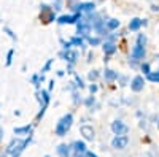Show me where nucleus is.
<instances>
[{
	"mask_svg": "<svg viewBox=\"0 0 159 157\" xmlns=\"http://www.w3.org/2000/svg\"><path fill=\"white\" fill-rule=\"evenodd\" d=\"M72 124H73V116H72L70 113H69V114H65L62 119L59 121V124L56 125V133H57L59 137H64V135L70 130Z\"/></svg>",
	"mask_w": 159,
	"mask_h": 157,
	"instance_id": "f257e3e1",
	"label": "nucleus"
},
{
	"mask_svg": "<svg viewBox=\"0 0 159 157\" xmlns=\"http://www.w3.org/2000/svg\"><path fill=\"white\" fill-rule=\"evenodd\" d=\"M127 145H129V138L126 135H116L111 140V146L115 149H124V148H127Z\"/></svg>",
	"mask_w": 159,
	"mask_h": 157,
	"instance_id": "f03ea898",
	"label": "nucleus"
},
{
	"mask_svg": "<svg viewBox=\"0 0 159 157\" xmlns=\"http://www.w3.org/2000/svg\"><path fill=\"white\" fill-rule=\"evenodd\" d=\"M111 130L115 135H126L129 132V127L123 121H115V122H111Z\"/></svg>",
	"mask_w": 159,
	"mask_h": 157,
	"instance_id": "7ed1b4c3",
	"label": "nucleus"
},
{
	"mask_svg": "<svg viewBox=\"0 0 159 157\" xmlns=\"http://www.w3.org/2000/svg\"><path fill=\"white\" fill-rule=\"evenodd\" d=\"M76 13H81V11H86V13H92L96 10V3L94 2H80V3H76L75 5V8H73Z\"/></svg>",
	"mask_w": 159,
	"mask_h": 157,
	"instance_id": "20e7f679",
	"label": "nucleus"
},
{
	"mask_svg": "<svg viewBox=\"0 0 159 157\" xmlns=\"http://www.w3.org/2000/svg\"><path fill=\"white\" fill-rule=\"evenodd\" d=\"M80 19H81V13H75V15H65V16H61L57 19L59 24H76Z\"/></svg>",
	"mask_w": 159,
	"mask_h": 157,
	"instance_id": "39448f33",
	"label": "nucleus"
},
{
	"mask_svg": "<svg viewBox=\"0 0 159 157\" xmlns=\"http://www.w3.org/2000/svg\"><path fill=\"white\" fill-rule=\"evenodd\" d=\"M76 27H78V35L86 37L91 32V22L89 21H84V19H80L76 22Z\"/></svg>",
	"mask_w": 159,
	"mask_h": 157,
	"instance_id": "423d86ee",
	"label": "nucleus"
},
{
	"mask_svg": "<svg viewBox=\"0 0 159 157\" xmlns=\"http://www.w3.org/2000/svg\"><path fill=\"white\" fill-rule=\"evenodd\" d=\"M145 46L143 45H135L134 48H132V52H130V57H132V60H140V59H143L145 57Z\"/></svg>",
	"mask_w": 159,
	"mask_h": 157,
	"instance_id": "0eeeda50",
	"label": "nucleus"
},
{
	"mask_svg": "<svg viewBox=\"0 0 159 157\" xmlns=\"http://www.w3.org/2000/svg\"><path fill=\"white\" fill-rule=\"evenodd\" d=\"M143 86H145V80H143V76L137 75L134 80L130 81V89L134 90V92H140V90H143Z\"/></svg>",
	"mask_w": 159,
	"mask_h": 157,
	"instance_id": "6e6552de",
	"label": "nucleus"
},
{
	"mask_svg": "<svg viewBox=\"0 0 159 157\" xmlns=\"http://www.w3.org/2000/svg\"><path fill=\"white\" fill-rule=\"evenodd\" d=\"M80 132H81V135L88 141H92L94 137H96V132H94V129H92L91 125H81V127H80Z\"/></svg>",
	"mask_w": 159,
	"mask_h": 157,
	"instance_id": "1a4fd4ad",
	"label": "nucleus"
},
{
	"mask_svg": "<svg viewBox=\"0 0 159 157\" xmlns=\"http://www.w3.org/2000/svg\"><path fill=\"white\" fill-rule=\"evenodd\" d=\"M73 151H75V157H84L86 155V145L83 141H75L73 143V148H72Z\"/></svg>",
	"mask_w": 159,
	"mask_h": 157,
	"instance_id": "9d476101",
	"label": "nucleus"
},
{
	"mask_svg": "<svg viewBox=\"0 0 159 157\" xmlns=\"http://www.w3.org/2000/svg\"><path fill=\"white\" fill-rule=\"evenodd\" d=\"M142 25H147V19H140V18H134V19H130L129 22V30L132 32H137Z\"/></svg>",
	"mask_w": 159,
	"mask_h": 157,
	"instance_id": "9b49d317",
	"label": "nucleus"
},
{
	"mask_svg": "<svg viewBox=\"0 0 159 157\" xmlns=\"http://www.w3.org/2000/svg\"><path fill=\"white\" fill-rule=\"evenodd\" d=\"M62 57H65V60L73 65L76 62V59H78V52L76 51H72V49H67L65 52H62Z\"/></svg>",
	"mask_w": 159,
	"mask_h": 157,
	"instance_id": "f8f14e48",
	"label": "nucleus"
},
{
	"mask_svg": "<svg viewBox=\"0 0 159 157\" xmlns=\"http://www.w3.org/2000/svg\"><path fill=\"white\" fill-rule=\"evenodd\" d=\"M103 78H105V81L111 83V81L118 80V78H119V75H118L115 70H111V68H107V70H105V73H103Z\"/></svg>",
	"mask_w": 159,
	"mask_h": 157,
	"instance_id": "ddd939ff",
	"label": "nucleus"
},
{
	"mask_svg": "<svg viewBox=\"0 0 159 157\" xmlns=\"http://www.w3.org/2000/svg\"><path fill=\"white\" fill-rule=\"evenodd\" d=\"M103 52H105L107 56L115 54V52H116V45H115L113 41H105V43H103Z\"/></svg>",
	"mask_w": 159,
	"mask_h": 157,
	"instance_id": "4468645a",
	"label": "nucleus"
},
{
	"mask_svg": "<svg viewBox=\"0 0 159 157\" xmlns=\"http://www.w3.org/2000/svg\"><path fill=\"white\" fill-rule=\"evenodd\" d=\"M105 24H107V27H108V30H116V29L119 27V25H121V22H119L118 19H115V18L108 19V21L105 22Z\"/></svg>",
	"mask_w": 159,
	"mask_h": 157,
	"instance_id": "2eb2a0df",
	"label": "nucleus"
},
{
	"mask_svg": "<svg viewBox=\"0 0 159 157\" xmlns=\"http://www.w3.org/2000/svg\"><path fill=\"white\" fill-rule=\"evenodd\" d=\"M57 152H59L62 157H67V155L70 154V146H67V145H61L59 149H57Z\"/></svg>",
	"mask_w": 159,
	"mask_h": 157,
	"instance_id": "dca6fc26",
	"label": "nucleus"
},
{
	"mask_svg": "<svg viewBox=\"0 0 159 157\" xmlns=\"http://www.w3.org/2000/svg\"><path fill=\"white\" fill-rule=\"evenodd\" d=\"M147 78H148V81H151V83H159V70L157 72H150L147 75Z\"/></svg>",
	"mask_w": 159,
	"mask_h": 157,
	"instance_id": "f3484780",
	"label": "nucleus"
},
{
	"mask_svg": "<svg viewBox=\"0 0 159 157\" xmlns=\"http://www.w3.org/2000/svg\"><path fill=\"white\" fill-rule=\"evenodd\" d=\"M70 43H72L73 46H83V45H84V40H83L81 35H78V37H73V38H72Z\"/></svg>",
	"mask_w": 159,
	"mask_h": 157,
	"instance_id": "a211bd4d",
	"label": "nucleus"
},
{
	"mask_svg": "<svg viewBox=\"0 0 159 157\" xmlns=\"http://www.w3.org/2000/svg\"><path fill=\"white\" fill-rule=\"evenodd\" d=\"M88 41H89L91 46H97V45H100V38L99 37H89Z\"/></svg>",
	"mask_w": 159,
	"mask_h": 157,
	"instance_id": "6ab92c4d",
	"label": "nucleus"
},
{
	"mask_svg": "<svg viewBox=\"0 0 159 157\" xmlns=\"http://www.w3.org/2000/svg\"><path fill=\"white\" fill-rule=\"evenodd\" d=\"M88 78H89L91 81H96L97 78H99V73H97V70H91V72H89V75H88Z\"/></svg>",
	"mask_w": 159,
	"mask_h": 157,
	"instance_id": "aec40b11",
	"label": "nucleus"
},
{
	"mask_svg": "<svg viewBox=\"0 0 159 157\" xmlns=\"http://www.w3.org/2000/svg\"><path fill=\"white\" fill-rule=\"evenodd\" d=\"M137 43L145 46V43H147V37H145L143 33H139V35H137Z\"/></svg>",
	"mask_w": 159,
	"mask_h": 157,
	"instance_id": "412c9836",
	"label": "nucleus"
},
{
	"mask_svg": "<svg viewBox=\"0 0 159 157\" xmlns=\"http://www.w3.org/2000/svg\"><path fill=\"white\" fill-rule=\"evenodd\" d=\"M142 72H143L145 75H148V73L151 72V68H150V63H147V62H143V63H142Z\"/></svg>",
	"mask_w": 159,
	"mask_h": 157,
	"instance_id": "4be33fe9",
	"label": "nucleus"
},
{
	"mask_svg": "<svg viewBox=\"0 0 159 157\" xmlns=\"http://www.w3.org/2000/svg\"><path fill=\"white\" fill-rule=\"evenodd\" d=\"M75 83H76L75 86H76V87H80V89H83V87H84V84H83V80H81L80 76H75Z\"/></svg>",
	"mask_w": 159,
	"mask_h": 157,
	"instance_id": "5701e85b",
	"label": "nucleus"
},
{
	"mask_svg": "<svg viewBox=\"0 0 159 157\" xmlns=\"http://www.w3.org/2000/svg\"><path fill=\"white\" fill-rule=\"evenodd\" d=\"M84 103H86V107H89V108H91V107H94L96 98H94V97H89V98H86V102H84Z\"/></svg>",
	"mask_w": 159,
	"mask_h": 157,
	"instance_id": "b1692460",
	"label": "nucleus"
},
{
	"mask_svg": "<svg viewBox=\"0 0 159 157\" xmlns=\"http://www.w3.org/2000/svg\"><path fill=\"white\" fill-rule=\"evenodd\" d=\"M89 90H91V94H94V92H97V86H96V84H92V86H89Z\"/></svg>",
	"mask_w": 159,
	"mask_h": 157,
	"instance_id": "393cba45",
	"label": "nucleus"
},
{
	"mask_svg": "<svg viewBox=\"0 0 159 157\" xmlns=\"http://www.w3.org/2000/svg\"><path fill=\"white\" fill-rule=\"evenodd\" d=\"M54 10H61V0H56V3H52Z\"/></svg>",
	"mask_w": 159,
	"mask_h": 157,
	"instance_id": "a878e982",
	"label": "nucleus"
},
{
	"mask_svg": "<svg viewBox=\"0 0 159 157\" xmlns=\"http://www.w3.org/2000/svg\"><path fill=\"white\" fill-rule=\"evenodd\" d=\"M86 157H97L94 152H86Z\"/></svg>",
	"mask_w": 159,
	"mask_h": 157,
	"instance_id": "bb28decb",
	"label": "nucleus"
},
{
	"mask_svg": "<svg viewBox=\"0 0 159 157\" xmlns=\"http://www.w3.org/2000/svg\"><path fill=\"white\" fill-rule=\"evenodd\" d=\"M151 10H153V11H159V7H157V5H153Z\"/></svg>",
	"mask_w": 159,
	"mask_h": 157,
	"instance_id": "cd10ccee",
	"label": "nucleus"
}]
</instances>
